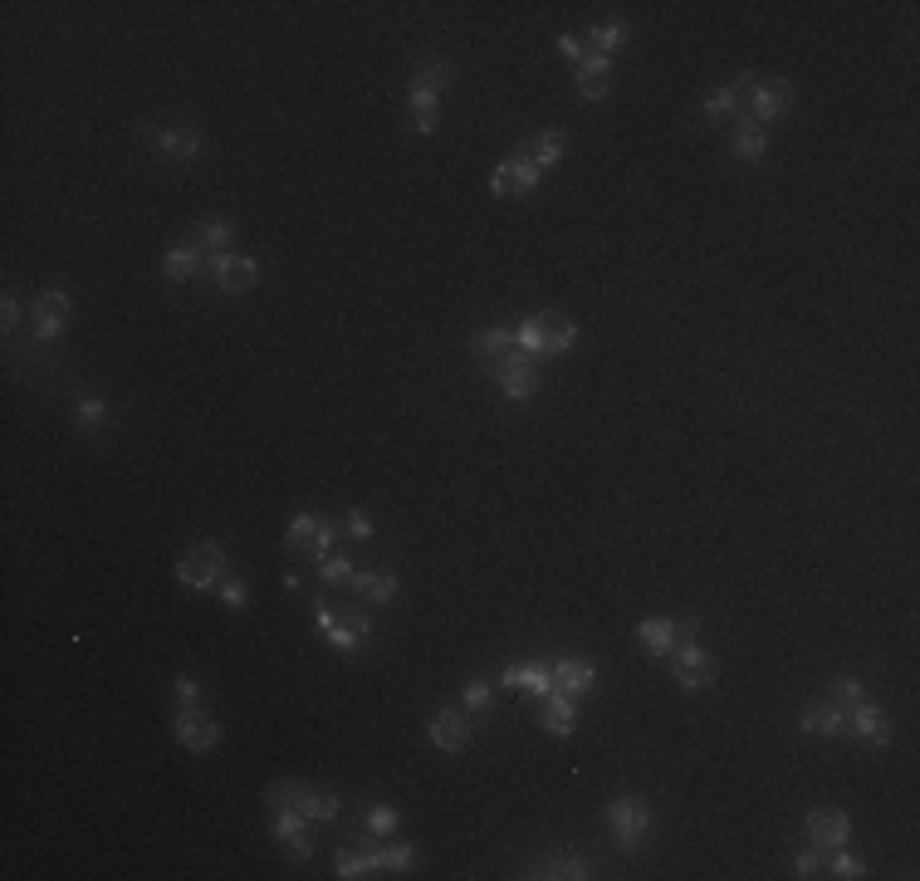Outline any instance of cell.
<instances>
[{"instance_id": "obj_2", "label": "cell", "mask_w": 920, "mask_h": 881, "mask_svg": "<svg viewBox=\"0 0 920 881\" xmlns=\"http://www.w3.org/2000/svg\"><path fill=\"white\" fill-rule=\"evenodd\" d=\"M142 138L162 162H196L201 157V128L196 123H142Z\"/></svg>"}, {"instance_id": "obj_6", "label": "cell", "mask_w": 920, "mask_h": 881, "mask_svg": "<svg viewBox=\"0 0 920 881\" xmlns=\"http://www.w3.org/2000/svg\"><path fill=\"white\" fill-rule=\"evenodd\" d=\"M500 392H505L509 402H524V397H534L539 392V382H544V372H539V358L534 353H505L500 358Z\"/></svg>"}, {"instance_id": "obj_38", "label": "cell", "mask_w": 920, "mask_h": 881, "mask_svg": "<svg viewBox=\"0 0 920 881\" xmlns=\"http://www.w3.org/2000/svg\"><path fill=\"white\" fill-rule=\"evenodd\" d=\"M412 133L421 138L436 133V98H412Z\"/></svg>"}, {"instance_id": "obj_22", "label": "cell", "mask_w": 920, "mask_h": 881, "mask_svg": "<svg viewBox=\"0 0 920 881\" xmlns=\"http://www.w3.org/2000/svg\"><path fill=\"white\" fill-rule=\"evenodd\" d=\"M573 84H578V93H583V98H593V103H598L602 93H607V84H612V59H602V54H588V59L578 64Z\"/></svg>"}, {"instance_id": "obj_35", "label": "cell", "mask_w": 920, "mask_h": 881, "mask_svg": "<svg viewBox=\"0 0 920 881\" xmlns=\"http://www.w3.org/2000/svg\"><path fill=\"white\" fill-rule=\"evenodd\" d=\"M524 147H529V157H534L539 167H553V162L563 157V133H558V128H544L539 138L524 142Z\"/></svg>"}, {"instance_id": "obj_32", "label": "cell", "mask_w": 920, "mask_h": 881, "mask_svg": "<svg viewBox=\"0 0 920 881\" xmlns=\"http://www.w3.org/2000/svg\"><path fill=\"white\" fill-rule=\"evenodd\" d=\"M230 221H221V216H211V221H201V231L191 235V245H196V250H206V255H221V250H226L230 245Z\"/></svg>"}, {"instance_id": "obj_23", "label": "cell", "mask_w": 920, "mask_h": 881, "mask_svg": "<svg viewBox=\"0 0 920 881\" xmlns=\"http://www.w3.org/2000/svg\"><path fill=\"white\" fill-rule=\"evenodd\" d=\"M730 147H735L739 162H759V157L769 152V133H764L749 113H739L735 118V142H730Z\"/></svg>"}, {"instance_id": "obj_24", "label": "cell", "mask_w": 920, "mask_h": 881, "mask_svg": "<svg viewBox=\"0 0 920 881\" xmlns=\"http://www.w3.org/2000/svg\"><path fill=\"white\" fill-rule=\"evenodd\" d=\"M637 642H642L646 651H656V656H666L681 637H676V622H671V617H642V622H637Z\"/></svg>"}, {"instance_id": "obj_41", "label": "cell", "mask_w": 920, "mask_h": 881, "mask_svg": "<svg viewBox=\"0 0 920 881\" xmlns=\"http://www.w3.org/2000/svg\"><path fill=\"white\" fill-rule=\"evenodd\" d=\"M490 700H495V681H485V676H480V681H470V686H465V710H485Z\"/></svg>"}, {"instance_id": "obj_49", "label": "cell", "mask_w": 920, "mask_h": 881, "mask_svg": "<svg viewBox=\"0 0 920 881\" xmlns=\"http://www.w3.org/2000/svg\"><path fill=\"white\" fill-rule=\"evenodd\" d=\"M818 867H823V857H818V847H808L798 857V877H818Z\"/></svg>"}, {"instance_id": "obj_47", "label": "cell", "mask_w": 920, "mask_h": 881, "mask_svg": "<svg viewBox=\"0 0 920 881\" xmlns=\"http://www.w3.org/2000/svg\"><path fill=\"white\" fill-rule=\"evenodd\" d=\"M558 49H563L573 64H583V59L593 54V49H588V40H573V35H558Z\"/></svg>"}, {"instance_id": "obj_11", "label": "cell", "mask_w": 920, "mask_h": 881, "mask_svg": "<svg viewBox=\"0 0 920 881\" xmlns=\"http://www.w3.org/2000/svg\"><path fill=\"white\" fill-rule=\"evenodd\" d=\"M431 744L446 749V754L465 749V744H470V710H465V705H441V710L431 715Z\"/></svg>"}, {"instance_id": "obj_30", "label": "cell", "mask_w": 920, "mask_h": 881, "mask_svg": "<svg viewBox=\"0 0 920 881\" xmlns=\"http://www.w3.org/2000/svg\"><path fill=\"white\" fill-rule=\"evenodd\" d=\"M749 84H754V74H744V79H735V84H720V89H710V93H705V103H700V108H705V118H725V113L739 103V89H749Z\"/></svg>"}, {"instance_id": "obj_42", "label": "cell", "mask_w": 920, "mask_h": 881, "mask_svg": "<svg viewBox=\"0 0 920 881\" xmlns=\"http://www.w3.org/2000/svg\"><path fill=\"white\" fill-rule=\"evenodd\" d=\"M368 833L372 837H392L397 833V813H392V808H368Z\"/></svg>"}, {"instance_id": "obj_25", "label": "cell", "mask_w": 920, "mask_h": 881, "mask_svg": "<svg viewBox=\"0 0 920 881\" xmlns=\"http://www.w3.org/2000/svg\"><path fill=\"white\" fill-rule=\"evenodd\" d=\"M201 265H206V260H201V250H196V245H172V250H167V260H162V275L172 279V284H186V279L201 275Z\"/></svg>"}, {"instance_id": "obj_5", "label": "cell", "mask_w": 920, "mask_h": 881, "mask_svg": "<svg viewBox=\"0 0 920 881\" xmlns=\"http://www.w3.org/2000/svg\"><path fill=\"white\" fill-rule=\"evenodd\" d=\"M539 182H544V167L529 157V147H519L514 157H505V162L490 172V191H495V196H524V191H534Z\"/></svg>"}, {"instance_id": "obj_10", "label": "cell", "mask_w": 920, "mask_h": 881, "mask_svg": "<svg viewBox=\"0 0 920 881\" xmlns=\"http://www.w3.org/2000/svg\"><path fill=\"white\" fill-rule=\"evenodd\" d=\"M74 319V299L64 294V289H45V294H35V309H30V324H35V338H59L64 328Z\"/></svg>"}, {"instance_id": "obj_8", "label": "cell", "mask_w": 920, "mask_h": 881, "mask_svg": "<svg viewBox=\"0 0 920 881\" xmlns=\"http://www.w3.org/2000/svg\"><path fill=\"white\" fill-rule=\"evenodd\" d=\"M206 270L216 275V284L226 294H245L260 284V260L255 255H235V250H221V255H206Z\"/></svg>"}, {"instance_id": "obj_17", "label": "cell", "mask_w": 920, "mask_h": 881, "mask_svg": "<svg viewBox=\"0 0 920 881\" xmlns=\"http://www.w3.org/2000/svg\"><path fill=\"white\" fill-rule=\"evenodd\" d=\"M847 720H852V710L837 705V700H818V705H808V710L798 715V725H803L808 735H847Z\"/></svg>"}, {"instance_id": "obj_20", "label": "cell", "mask_w": 920, "mask_h": 881, "mask_svg": "<svg viewBox=\"0 0 920 881\" xmlns=\"http://www.w3.org/2000/svg\"><path fill=\"white\" fill-rule=\"evenodd\" d=\"M534 328H539V353H568L578 343V324L568 314H534Z\"/></svg>"}, {"instance_id": "obj_7", "label": "cell", "mask_w": 920, "mask_h": 881, "mask_svg": "<svg viewBox=\"0 0 920 881\" xmlns=\"http://www.w3.org/2000/svg\"><path fill=\"white\" fill-rule=\"evenodd\" d=\"M607 823H612V833H617L622 847H637L642 833H651V803H646L642 793H627V798H617L607 808Z\"/></svg>"}, {"instance_id": "obj_39", "label": "cell", "mask_w": 920, "mask_h": 881, "mask_svg": "<svg viewBox=\"0 0 920 881\" xmlns=\"http://www.w3.org/2000/svg\"><path fill=\"white\" fill-rule=\"evenodd\" d=\"M412 862H416L412 842H387V847H382V867H387V872H407Z\"/></svg>"}, {"instance_id": "obj_14", "label": "cell", "mask_w": 920, "mask_h": 881, "mask_svg": "<svg viewBox=\"0 0 920 881\" xmlns=\"http://www.w3.org/2000/svg\"><path fill=\"white\" fill-rule=\"evenodd\" d=\"M593 681H598V666H593L588 656H563V661H553V691L583 696V691H593Z\"/></svg>"}, {"instance_id": "obj_18", "label": "cell", "mask_w": 920, "mask_h": 881, "mask_svg": "<svg viewBox=\"0 0 920 881\" xmlns=\"http://www.w3.org/2000/svg\"><path fill=\"white\" fill-rule=\"evenodd\" d=\"M372 637V617L363 607H348L343 617H333V627H328V642L338 651H358L363 642Z\"/></svg>"}, {"instance_id": "obj_3", "label": "cell", "mask_w": 920, "mask_h": 881, "mask_svg": "<svg viewBox=\"0 0 920 881\" xmlns=\"http://www.w3.org/2000/svg\"><path fill=\"white\" fill-rule=\"evenodd\" d=\"M338 539V524L323 519V514H294L289 519V534H284V549L294 558H328Z\"/></svg>"}, {"instance_id": "obj_28", "label": "cell", "mask_w": 920, "mask_h": 881, "mask_svg": "<svg viewBox=\"0 0 920 881\" xmlns=\"http://www.w3.org/2000/svg\"><path fill=\"white\" fill-rule=\"evenodd\" d=\"M509 343H514V333H505V328H480V333H470V358L500 363L509 353Z\"/></svg>"}, {"instance_id": "obj_37", "label": "cell", "mask_w": 920, "mask_h": 881, "mask_svg": "<svg viewBox=\"0 0 920 881\" xmlns=\"http://www.w3.org/2000/svg\"><path fill=\"white\" fill-rule=\"evenodd\" d=\"M627 45V25H598L593 35H588V49L602 54V59H612V49Z\"/></svg>"}, {"instance_id": "obj_26", "label": "cell", "mask_w": 920, "mask_h": 881, "mask_svg": "<svg viewBox=\"0 0 920 881\" xmlns=\"http://www.w3.org/2000/svg\"><path fill=\"white\" fill-rule=\"evenodd\" d=\"M348 583H353V593H363L368 603H392V593H397V573H387V568H372V573H353Z\"/></svg>"}, {"instance_id": "obj_33", "label": "cell", "mask_w": 920, "mask_h": 881, "mask_svg": "<svg viewBox=\"0 0 920 881\" xmlns=\"http://www.w3.org/2000/svg\"><path fill=\"white\" fill-rule=\"evenodd\" d=\"M446 84H451V64H426V69H416L412 98H441Z\"/></svg>"}, {"instance_id": "obj_1", "label": "cell", "mask_w": 920, "mask_h": 881, "mask_svg": "<svg viewBox=\"0 0 920 881\" xmlns=\"http://www.w3.org/2000/svg\"><path fill=\"white\" fill-rule=\"evenodd\" d=\"M177 578H182V588L191 593H206V588H221V578H226V549L221 544H191L182 558H177Z\"/></svg>"}, {"instance_id": "obj_36", "label": "cell", "mask_w": 920, "mask_h": 881, "mask_svg": "<svg viewBox=\"0 0 920 881\" xmlns=\"http://www.w3.org/2000/svg\"><path fill=\"white\" fill-rule=\"evenodd\" d=\"M265 803L284 813V808H304V784H294V779H275L270 789H265Z\"/></svg>"}, {"instance_id": "obj_31", "label": "cell", "mask_w": 920, "mask_h": 881, "mask_svg": "<svg viewBox=\"0 0 920 881\" xmlns=\"http://www.w3.org/2000/svg\"><path fill=\"white\" fill-rule=\"evenodd\" d=\"M338 808H343V798L333 789H304V818L309 823H333Z\"/></svg>"}, {"instance_id": "obj_50", "label": "cell", "mask_w": 920, "mask_h": 881, "mask_svg": "<svg viewBox=\"0 0 920 881\" xmlns=\"http://www.w3.org/2000/svg\"><path fill=\"white\" fill-rule=\"evenodd\" d=\"M177 700H182V705H196V681H191V676H177Z\"/></svg>"}, {"instance_id": "obj_9", "label": "cell", "mask_w": 920, "mask_h": 881, "mask_svg": "<svg viewBox=\"0 0 920 881\" xmlns=\"http://www.w3.org/2000/svg\"><path fill=\"white\" fill-rule=\"evenodd\" d=\"M172 735H177V744H182V749H191V754H206V749H216V744H221V725H216L206 710L182 705V710H177V720H172Z\"/></svg>"}, {"instance_id": "obj_19", "label": "cell", "mask_w": 920, "mask_h": 881, "mask_svg": "<svg viewBox=\"0 0 920 881\" xmlns=\"http://www.w3.org/2000/svg\"><path fill=\"white\" fill-rule=\"evenodd\" d=\"M539 725H544L549 735H573V730H578V696L549 691L544 705H539Z\"/></svg>"}, {"instance_id": "obj_34", "label": "cell", "mask_w": 920, "mask_h": 881, "mask_svg": "<svg viewBox=\"0 0 920 881\" xmlns=\"http://www.w3.org/2000/svg\"><path fill=\"white\" fill-rule=\"evenodd\" d=\"M74 421H79V431H84V436H93L98 426H108V402H103V397H93V392H84V397L74 402Z\"/></svg>"}, {"instance_id": "obj_46", "label": "cell", "mask_w": 920, "mask_h": 881, "mask_svg": "<svg viewBox=\"0 0 920 881\" xmlns=\"http://www.w3.org/2000/svg\"><path fill=\"white\" fill-rule=\"evenodd\" d=\"M343 578H353V563L348 558H323V583H343Z\"/></svg>"}, {"instance_id": "obj_21", "label": "cell", "mask_w": 920, "mask_h": 881, "mask_svg": "<svg viewBox=\"0 0 920 881\" xmlns=\"http://www.w3.org/2000/svg\"><path fill=\"white\" fill-rule=\"evenodd\" d=\"M847 730H852V735H862V740H872V744H886L891 740V715H886L881 705H872V700H857V705H852Z\"/></svg>"}, {"instance_id": "obj_12", "label": "cell", "mask_w": 920, "mask_h": 881, "mask_svg": "<svg viewBox=\"0 0 920 881\" xmlns=\"http://www.w3.org/2000/svg\"><path fill=\"white\" fill-rule=\"evenodd\" d=\"M788 108H793V84L788 79H754V108H749L754 123H774Z\"/></svg>"}, {"instance_id": "obj_13", "label": "cell", "mask_w": 920, "mask_h": 881, "mask_svg": "<svg viewBox=\"0 0 920 881\" xmlns=\"http://www.w3.org/2000/svg\"><path fill=\"white\" fill-rule=\"evenodd\" d=\"M852 833V818L842 813V808H813L808 813V842L823 852V847H842Z\"/></svg>"}, {"instance_id": "obj_15", "label": "cell", "mask_w": 920, "mask_h": 881, "mask_svg": "<svg viewBox=\"0 0 920 881\" xmlns=\"http://www.w3.org/2000/svg\"><path fill=\"white\" fill-rule=\"evenodd\" d=\"M309 818H304V808H284V813H275V837L279 847L294 857V862H304L309 852H314V842H309Z\"/></svg>"}, {"instance_id": "obj_40", "label": "cell", "mask_w": 920, "mask_h": 881, "mask_svg": "<svg viewBox=\"0 0 920 881\" xmlns=\"http://www.w3.org/2000/svg\"><path fill=\"white\" fill-rule=\"evenodd\" d=\"M828 700H837V705H847V710H852L857 700H867V691H862V681H857V676H837V681H832V691H828Z\"/></svg>"}, {"instance_id": "obj_29", "label": "cell", "mask_w": 920, "mask_h": 881, "mask_svg": "<svg viewBox=\"0 0 920 881\" xmlns=\"http://www.w3.org/2000/svg\"><path fill=\"white\" fill-rule=\"evenodd\" d=\"M500 681H505V686H524V691H534V696L544 700L553 691V666H544V661H539V666H509Z\"/></svg>"}, {"instance_id": "obj_43", "label": "cell", "mask_w": 920, "mask_h": 881, "mask_svg": "<svg viewBox=\"0 0 920 881\" xmlns=\"http://www.w3.org/2000/svg\"><path fill=\"white\" fill-rule=\"evenodd\" d=\"M216 593H221V603H226V607H235V612H240V607L250 603V588H245L240 578H221V588H216Z\"/></svg>"}, {"instance_id": "obj_45", "label": "cell", "mask_w": 920, "mask_h": 881, "mask_svg": "<svg viewBox=\"0 0 920 881\" xmlns=\"http://www.w3.org/2000/svg\"><path fill=\"white\" fill-rule=\"evenodd\" d=\"M343 529H348L353 539H372V514L368 510H348L343 514Z\"/></svg>"}, {"instance_id": "obj_48", "label": "cell", "mask_w": 920, "mask_h": 881, "mask_svg": "<svg viewBox=\"0 0 920 881\" xmlns=\"http://www.w3.org/2000/svg\"><path fill=\"white\" fill-rule=\"evenodd\" d=\"M0 319H5V328H20L25 314H20V299H15V294H5V299H0Z\"/></svg>"}, {"instance_id": "obj_4", "label": "cell", "mask_w": 920, "mask_h": 881, "mask_svg": "<svg viewBox=\"0 0 920 881\" xmlns=\"http://www.w3.org/2000/svg\"><path fill=\"white\" fill-rule=\"evenodd\" d=\"M666 656H671V676H676L681 691H705V686H715V661H710V651L700 647V642H676Z\"/></svg>"}, {"instance_id": "obj_27", "label": "cell", "mask_w": 920, "mask_h": 881, "mask_svg": "<svg viewBox=\"0 0 920 881\" xmlns=\"http://www.w3.org/2000/svg\"><path fill=\"white\" fill-rule=\"evenodd\" d=\"M524 877H549V881H583L593 877V867H588V857H549V862H539L534 872H524Z\"/></svg>"}, {"instance_id": "obj_16", "label": "cell", "mask_w": 920, "mask_h": 881, "mask_svg": "<svg viewBox=\"0 0 920 881\" xmlns=\"http://www.w3.org/2000/svg\"><path fill=\"white\" fill-rule=\"evenodd\" d=\"M368 872H382V842L377 837H363L358 847H343L338 852V877L353 881V877H368Z\"/></svg>"}, {"instance_id": "obj_44", "label": "cell", "mask_w": 920, "mask_h": 881, "mask_svg": "<svg viewBox=\"0 0 920 881\" xmlns=\"http://www.w3.org/2000/svg\"><path fill=\"white\" fill-rule=\"evenodd\" d=\"M832 877L857 881V877H867V867H862V857H847V852H837V857H832Z\"/></svg>"}]
</instances>
